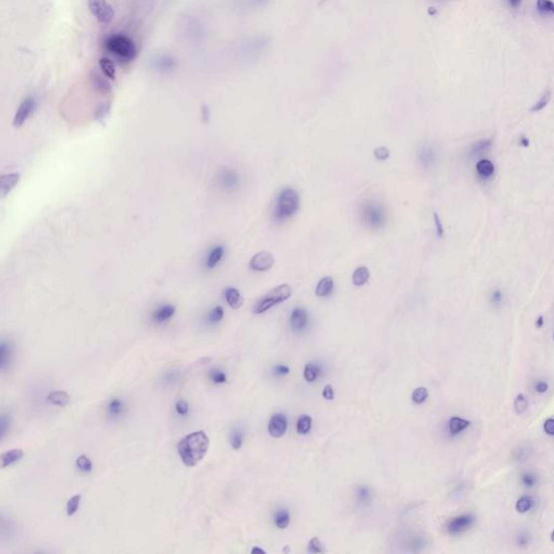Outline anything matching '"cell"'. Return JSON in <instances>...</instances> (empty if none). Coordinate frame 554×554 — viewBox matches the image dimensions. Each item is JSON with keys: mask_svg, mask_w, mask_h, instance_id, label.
<instances>
[{"mask_svg": "<svg viewBox=\"0 0 554 554\" xmlns=\"http://www.w3.org/2000/svg\"><path fill=\"white\" fill-rule=\"evenodd\" d=\"M475 168L478 177L484 180L492 178L495 173V165L494 162L490 161L489 159L478 160Z\"/></svg>", "mask_w": 554, "mask_h": 554, "instance_id": "cell-17", "label": "cell"}, {"mask_svg": "<svg viewBox=\"0 0 554 554\" xmlns=\"http://www.w3.org/2000/svg\"><path fill=\"white\" fill-rule=\"evenodd\" d=\"M274 263L275 259L272 254L269 251H260L251 258L249 266L255 272H267L273 268Z\"/></svg>", "mask_w": 554, "mask_h": 554, "instance_id": "cell-7", "label": "cell"}, {"mask_svg": "<svg viewBox=\"0 0 554 554\" xmlns=\"http://www.w3.org/2000/svg\"><path fill=\"white\" fill-rule=\"evenodd\" d=\"M427 13H429L430 15H435L437 13V10L435 8L431 7V8H429V10H427Z\"/></svg>", "mask_w": 554, "mask_h": 554, "instance_id": "cell-61", "label": "cell"}, {"mask_svg": "<svg viewBox=\"0 0 554 554\" xmlns=\"http://www.w3.org/2000/svg\"><path fill=\"white\" fill-rule=\"evenodd\" d=\"M230 442L233 449L239 450L244 443V433L241 429H234L230 435Z\"/></svg>", "mask_w": 554, "mask_h": 554, "instance_id": "cell-33", "label": "cell"}, {"mask_svg": "<svg viewBox=\"0 0 554 554\" xmlns=\"http://www.w3.org/2000/svg\"><path fill=\"white\" fill-rule=\"evenodd\" d=\"M290 373V368L285 365H276L274 367V374L276 376H285Z\"/></svg>", "mask_w": 554, "mask_h": 554, "instance_id": "cell-52", "label": "cell"}, {"mask_svg": "<svg viewBox=\"0 0 554 554\" xmlns=\"http://www.w3.org/2000/svg\"><path fill=\"white\" fill-rule=\"evenodd\" d=\"M508 1H509L510 5H511L512 8H518L519 5L521 4L522 0H508Z\"/></svg>", "mask_w": 554, "mask_h": 554, "instance_id": "cell-58", "label": "cell"}, {"mask_svg": "<svg viewBox=\"0 0 554 554\" xmlns=\"http://www.w3.org/2000/svg\"><path fill=\"white\" fill-rule=\"evenodd\" d=\"M234 2L243 10H258L266 8L271 0H234Z\"/></svg>", "mask_w": 554, "mask_h": 554, "instance_id": "cell-23", "label": "cell"}, {"mask_svg": "<svg viewBox=\"0 0 554 554\" xmlns=\"http://www.w3.org/2000/svg\"><path fill=\"white\" fill-rule=\"evenodd\" d=\"M69 395L63 391H53L47 396V402L54 406L66 407L69 404Z\"/></svg>", "mask_w": 554, "mask_h": 554, "instance_id": "cell-24", "label": "cell"}, {"mask_svg": "<svg viewBox=\"0 0 554 554\" xmlns=\"http://www.w3.org/2000/svg\"><path fill=\"white\" fill-rule=\"evenodd\" d=\"M274 523L279 530H285L290 523V513L286 509H280L274 515Z\"/></svg>", "mask_w": 554, "mask_h": 554, "instance_id": "cell-29", "label": "cell"}, {"mask_svg": "<svg viewBox=\"0 0 554 554\" xmlns=\"http://www.w3.org/2000/svg\"><path fill=\"white\" fill-rule=\"evenodd\" d=\"M225 300L228 302V304L236 310L244 304V298L242 297L241 292H239L236 288L230 287L225 290Z\"/></svg>", "mask_w": 554, "mask_h": 554, "instance_id": "cell-20", "label": "cell"}, {"mask_svg": "<svg viewBox=\"0 0 554 554\" xmlns=\"http://www.w3.org/2000/svg\"><path fill=\"white\" fill-rule=\"evenodd\" d=\"M251 553H253V554H255V553L266 554V553H267V551H266V550H263V549H261V548H259V547H255V548H254V549H253V550H251Z\"/></svg>", "mask_w": 554, "mask_h": 554, "instance_id": "cell-59", "label": "cell"}, {"mask_svg": "<svg viewBox=\"0 0 554 554\" xmlns=\"http://www.w3.org/2000/svg\"><path fill=\"white\" fill-rule=\"evenodd\" d=\"M287 426H288V421L286 416L284 414L277 413L271 417L269 421L268 430L271 436L274 438H279L286 433Z\"/></svg>", "mask_w": 554, "mask_h": 554, "instance_id": "cell-10", "label": "cell"}, {"mask_svg": "<svg viewBox=\"0 0 554 554\" xmlns=\"http://www.w3.org/2000/svg\"><path fill=\"white\" fill-rule=\"evenodd\" d=\"M492 145H493L492 138H484V140H481L473 144V146L471 148V154L472 155L482 154L483 152H485V150L489 149Z\"/></svg>", "mask_w": 554, "mask_h": 554, "instance_id": "cell-35", "label": "cell"}, {"mask_svg": "<svg viewBox=\"0 0 554 554\" xmlns=\"http://www.w3.org/2000/svg\"><path fill=\"white\" fill-rule=\"evenodd\" d=\"M292 294V288L288 284H282L273 288L272 290H270L267 294H264L263 297L257 302V304L254 307L255 314H262L264 312L269 311L270 308L273 306L281 303L289 298Z\"/></svg>", "mask_w": 554, "mask_h": 554, "instance_id": "cell-5", "label": "cell"}, {"mask_svg": "<svg viewBox=\"0 0 554 554\" xmlns=\"http://www.w3.org/2000/svg\"><path fill=\"white\" fill-rule=\"evenodd\" d=\"M174 314H175V307L173 305L166 304L157 308L153 317L156 323L162 324L171 318Z\"/></svg>", "mask_w": 554, "mask_h": 554, "instance_id": "cell-21", "label": "cell"}, {"mask_svg": "<svg viewBox=\"0 0 554 554\" xmlns=\"http://www.w3.org/2000/svg\"><path fill=\"white\" fill-rule=\"evenodd\" d=\"M492 299H493V301L495 302V303H500V302L502 301V292H501L500 290H498V289H497V290H495V291L493 292V294H492Z\"/></svg>", "mask_w": 554, "mask_h": 554, "instance_id": "cell-56", "label": "cell"}, {"mask_svg": "<svg viewBox=\"0 0 554 554\" xmlns=\"http://www.w3.org/2000/svg\"><path fill=\"white\" fill-rule=\"evenodd\" d=\"M91 80H92L93 87L96 88V90L98 92L106 94L112 91V85L109 81L108 77H106L103 73L102 74L93 73L91 75Z\"/></svg>", "mask_w": 554, "mask_h": 554, "instance_id": "cell-16", "label": "cell"}, {"mask_svg": "<svg viewBox=\"0 0 554 554\" xmlns=\"http://www.w3.org/2000/svg\"><path fill=\"white\" fill-rule=\"evenodd\" d=\"M369 277H370L369 270L366 267H360L353 272V275H352V282H353V285L357 287L364 286L365 284H367V281L369 280Z\"/></svg>", "mask_w": 554, "mask_h": 554, "instance_id": "cell-26", "label": "cell"}, {"mask_svg": "<svg viewBox=\"0 0 554 554\" xmlns=\"http://www.w3.org/2000/svg\"><path fill=\"white\" fill-rule=\"evenodd\" d=\"M418 159H419V162L421 163V166H422L423 168H425V169L431 168L436 161L435 150H434L429 145L421 146L420 149H419V152H418Z\"/></svg>", "mask_w": 554, "mask_h": 554, "instance_id": "cell-15", "label": "cell"}, {"mask_svg": "<svg viewBox=\"0 0 554 554\" xmlns=\"http://www.w3.org/2000/svg\"><path fill=\"white\" fill-rule=\"evenodd\" d=\"M320 373H322V368L318 364L315 363H308L305 365L303 370V377L307 382H314L317 380Z\"/></svg>", "mask_w": 554, "mask_h": 554, "instance_id": "cell-28", "label": "cell"}, {"mask_svg": "<svg viewBox=\"0 0 554 554\" xmlns=\"http://www.w3.org/2000/svg\"><path fill=\"white\" fill-rule=\"evenodd\" d=\"M355 495H356L357 501L360 502L361 505H368V503L371 501V494L369 488L366 486H363V485L360 487H357Z\"/></svg>", "mask_w": 554, "mask_h": 554, "instance_id": "cell-36", "label": "cell"}, {"mask_svg": "<svg viewBox=\"0 0 554 554\" xmlns=\"http://www.w3.org/2000/svg\"><path fill=\"white\" fill-rule=\"evenodd\" d=\"M323 396L324 399L327 401H332L335 399V392H333V388L330 385H327L325 386L324 390H323Z\"/></svg>", "mask_w": 554, "mask_h": 554, "instance_id": "cell-53", "label": "cell"}, {"mask_svg": "<svg viewBox=\"0 0 554 554\" xmlns=\"http://www.w3.org/2000/svg\"><path fill=\"white\" fill-rule=\"evenodd\" d=\"M474 523V516L471 514H462L456 516V518L451 519L448 524H447V531L451 535H458L461 534L465 531H468L469 528Z\"/></svg>", "mask_w": 554, "mask_h": 554, "instance_id": "cell-11", "label": "cell"}, {"mask_svg": "<svg viewBox=\"0 0 554 554\" xmlns=\"http://www.w3.org/2000/svg\"><path fill=\"white\" fill-rule=\"evenodd\" d=\"M427 396H429V392H427V389L424 388V387H420V388L416 389L415 391L413 392L412 400H413V402L415 403V404L420 405V404H422V403H424V402L426 401Z\"/></svg>", "mask_w": 554, "mask_h": 554, "instance_id": "cell-37", "label": "cell"}, {"mask_svg": "<svg viewBox=\"0 0 554 554\" xmlns=\"http://www.w3.org/2000/svg\"><path fill=\"white\" fill-rule=\"evenodd\" d=\"M532 506H533V501H532L530 497L523 496V497H521V498L518 501H516L515 509L519 513H526L527 511H530Z\"/></svg>", "mask_w": 554, "mask_h": 554, "instance_id": "cell-41", "label": "cell"}, {"mask_svg": "<svg viewBox=\"0 0 554 554\" xmlns=\"http://www.w3.org/2000/svg\"><path fill=\"white\" fill-rule=\"evenodd\" d=\"M175 413H177L181 417H184L188 413H190V406H188V403L185 400H179L177 403H175Z\"/></svg>", "mask_w": 554, "mask_h": 554, "instance_id": "cell-47", "label": "cell"}, {"mask_svg": "<svg viewBox=\"0 0 554 554\" xmlns=\"http://www.w3.org/2000/svg\"><path fill=\"white\" fill-rule=\"evenodd\" d=\"M469 425H470V421L459 417H451L448 423L449 432L451 435H457V434L467 429Z\"/></svg>", "mask_w": 554, "mask_h": 554, "instance_id": "cell-27", "label": "cell"}, {"mask_svg": "<svg viewBox=\"0 0 554 554\" xmlns=\"http://www.w3.org/2000/svg\"><path fill=\"white\" fill-rule=\"evenodd\" d=\"M550 538H551V540H552V541H554V531H553V532L551 533V535H550Z\"/></svg>", "mask_w": 554, "mask_h": 554, "instance_id": "cell-62", "label": "cell"}, {"mask_svg": "<svg viewBox=\"0 0 554 554\" xmlns=\"http://www.w3.org/2000/svg\"><path fill=\"white\" fill-rule=\"evenodd\" d=\"M521 480H522V483H523L526 487H533L534 485L536 484L537 478L532 473H524V474H522Z\"/></svg>", "mask_w": 554, "mask_h": 554, "instance_id": "cell-50", "label": "cell"}, {"mask_svg": "<svg viewBox=\"0 0 554 554\" xmlns=\"http://www.w3.org/2000/svg\"><path fill=\"white\" fill-rule=\"evenodd\" d=\"M520 142H521V144H522V145H523L524 147H527L528 145H530V140H528V138H525V137H522Z\"/></svg>", "mask_w": 554, "mask_h": 554, "instance_id": "cell-60", "label": "cell"}, {"mask_svg": "<svg viewBox=\"0 0 554 554\" xmlns=\"http://www.w3.org/2000/svg\"><path fill=\"white\" fill-rule=\"evenodd\" d=\"M76 467L78 468V470L84 472V473H89V472L92 471L93 464L90 459L87 456L81 455L76 459Z\"/></svg>", "mask_w": 554, "mask_h": 554, "instance_id": "cell-40", "label": "cell"}, {"mask_svg": "<svg viewBox=\"0 0 554 554\" xmlns=\"http://www.w3.org/2000/svg\"><path fill=\"white\" fill-rule=\"evenodd\" d=\"M374 155L378 160H387L390 157V150L386 146H379L375 149Z\"/></svg>", "mask_w": 554, "mask_h": 554, "instance_id": "cell-48", "label": "cell"}, {"mask_svg": "<svg viewBox=\"0 0 554 554\" xmlns=\"http://www.w3.org/2000/svg\"><path fill=\"white\" fill-rule=\"evenodd\" d=\"M106 414H108V417L113 420H117L119 418H122L126 414L125 401L118 398L112 399L109 402L108 406H106Z\"/></svg>", "mask_w": 554, "mask_h": 554, "instance_id": "cell-13", "label": "cell"}, {"mask_svg": "<svg viewBox=\"0 0 554 554\" xmlns=\"http://www.w3.org/2000/svg\"><path fill=\"white\" fill-rule=\"evenodd\" d=\"M223 316H224L223 308L222 306L218 305L209 313V315H208V322L210 324H217L219 322H221L223 319Z\"/></svg>", "mask_w": 554, "mask_h": 554, "instance_id": "cell-43", "label": "cell"}, {"mask_svg": "<svg viewBox=\"0 0 554 554\" xmlns=\"http://www.w3.org/2000/svg\"><path fill=\"white\" fill-rule=\"evenodd\" d=\"M537 11L541 15L554 14V2L551 0H537Z\"/></svg>", "mask_w": 554, "mask_h": 554, "instance_id": "cell-34", "label": "cell"}, {"mask_svg": "<svg viewBox=\"0 0 554 554\" xmlns=\"http://www.w3.org/2000/svg\"><path fill=\"white\" fill-rule=\"evenodd\" d=\"M528 407V401L524 394H518L514 400V411L516 414L522 415L526 412Z\"/></svg>", "mask_w": 554, "mask_h": 554, "instance_id": "cell-38", "label": "cell"}, {"mask_svg": "<svg viewBox=\"0 0 554 554\" xmlns=\"http://www.w3.org/2000/svg\"><path fill=\"white\" fill-rule=\"evenodd\" d=\"M224 255V248L222 246H217L213 248L209 256H208V259L206 262V266L207 268L209 269H213L215 267H217V264L221 261V259L223 258Z\"/></svg>", "mask_w": 554, "mask_h": 554, "instance_id": "cell-30", "label": "cell"}, {"mask_svg": "<svg viewBox=\"0 0 554 554\" xmlns=\"http://www.w3.org/2000/svg\"><path fill=\"white\" fill-rule=\"evenodd\" d=\"M99 66L100 69L102 71V73L105 75L106 77L110 78V79H115L116 78V67L114 62H113L110 58H106V56H102L99 60Z\"/></svg>", "mask_w": 554, "mask_h": 554, "instance_id": "cell-25", "label": "cell"}, {"mask_svg": "<svg viewBox=\"0 0 554 554\" xmlns=\"http://www.w3.org/2000/svg\"><path fill=\"white\" fill-rule=\"evenodd\" d=\"M544 324H545V318H544L543 315H540V316L537 318V320H536V326H537V328H541V327L544 326Z\"/></svg>", "mask_w": 554, "mask_h": 554, "instance_id": "cell-57", "label": "cell"}, {"mask_svg": "<svg viewBox=\"0 0 554 554\" xmlns=\"http://www.w3.org/2000/svg\"><path fill=\"white\" fill-rule=\"evenodd\" d=\"M177 60L174 56L168 53H162L156 55L154 60L152 61V67L156 72L161 74H169L172 73L175 68H177Z\"/></svg>", "mask_w": 554, "mask_h": 554, "instance_id": "cell-9", "label": "cell"}, {"mask_svg": "<svg viewBox=\"0 0 554 554\" xmlns=\"http://www.w3.org/2000/svg\"><path fill=\"white\" fill-rule=\"evenodd\" d=\"M8 425H9V419L7 418V415H2L1 416V424H0V426H1V438H3L4 435H5V433H7Z\"/></svg>", "mask_w": 554, "mask_h": 554, "instance_id": "cell-55", "label": "cell"}, {"mask_svg": "<svg viewBox=\"0 0 554 554\" xmlns=\"http://www.w3.org/2000/svg\"><path fill=\"white\" fill-rule=\"evenodd\" d=\"M360 217L362 223L368 229L379 230L386 224V209L376 200H367L361 206Z\"/></svg>", "mask_w": 554, "mask_h": 554, "instance_id": "cell-4", "label": "cell"}, {"mask_svg": "<svg viewBox=\"0 0 554 554\" xmlns=\"http://www.w3.org/2000/svg\"><path fill=\"white\" fill-rule=\"evenodd\" d=\"M110 112H111V104L110 103H103L102 105H100L98 111L96 112L97 121L103 123L104 119L108 118V116L110 115Z\"/></svg>", "mask_w": 554, "mask_h": 554, "instance_id": "cell-45", "label": "cell"}, {"mask_svg": "<svg viewBox=\"0 0 554 554\" xmlns=\"http://www.w3.org/2000/svg\"><path fill=\"white\" fill-rule=\"evenodd\" d=\"M210 380L215 383V385H223L228 381V377L223 370L220 369H212L209 374Z\"/></svg>", "mask_w": 554, "mask_h": 554, "instance_id": "cell-42", "label": "cell"}, {"mask_svg": "<svg viewBox=\"0 0 554 554\" xmlns=\"http://www.w3.org/2000/svg\"><path fill=\"white\" fill-rule=\"evenodd\" d=\"M544 430L549 435H554V419H547L544 423Z\"/></svg>", "mask_w": 554, "mask_h": 554, "instance_id": "cell-51", "label": "cell"}, {"mask_svg": "<svg viewBox=\"0 0 554 554\" xmlns=\"http://www.w3.org/2000/svg\"><path fill=\"white\" fill-rule=\"evenodd\" d=\"M91 14L102 25L110 24L115 17V10L108 0H88Z\"/></svg>", "mask_w": 554, "mask_h": 554, "instance_id": "cell-6", "label": "cell"}, {"mask_svg": "<svg viewBox=\"0 0 554 554\" xmlns=\"http://www.w3.org/2000/svg\"><path fill=\"white\" fill-rule=\"evenodd\" d=\"M433 219H434V224H435V229H436V235L438 237L442 238L444 236V226L442 221H440L439 216L437 215V212H434L433 213Z\"/></svg>", "mask_w": 554, "mask_h": 554, "instance_id": "cell-49", "label": "cell"}, {"mask_svg": "<svg viewBox=\"0 0 554 554\" xmlns=\"http://www.w3.org/2000/svg\"><path fill=\"white\" fill-rule=\"evenodd\" d=\"M18 181H20V174L18 173H7L2 175L0 179V194H1L2 198L13 190Z\"/></svg>", "mask_w": 554, "mask_h": 554, "instance_id": "cell-14", "label": "cell"}, {"mask_svg": "<svg viewBox=\"0 0 554 554\" xmlns=\"http://www.w3.org/2000/svg\"><path fill=\"white\" fill-rule=\"evenodd\" d=\"M300 208V195L293 188L287 187L282 190L276 199L274 207V220L285 221L293 217Z\"/></svg>", "mask_w": 554, "mask_h": 554, "instance_id": "cell-3", "label": "cell"}, {"mask_svg": "<svg viewBox=\"0 0 554 554\" xmlns=\"http://www.w3.org/2000/svg\"><path fill=\"white\" fill-rule=\"evenodd\" d=\"M105 49L124 62H132L138 55V48L130 37L124 34H114L105 39Z\"/></svg>", "mask_w": 554, "mask_h": 554, "instance_id": "cell-2", "label": "cell"}, {"mask_svg": "<svg viewBox=\"0 0 554 554\" xmlns=\"http://www.w3.org/2000/svg\"><path fill=\"white\" fill-rule=\"evenodd\" d=\"M308 322V314L303 307H295L290 315V326L293 331H302Z\"/></svg>", "mask_w": 554, "mask_h": 554, "instance_id": "cell-12", "label": "cell"}, {"mask_svg": "<svg viewBox=\"0 0 554 554\" xmlns=\"http://www.w3.org/2000/svg\"><path fill=\"white\" fill-rule=\"evenodd\" d=\"M312 427V418L310 416L303 415L297 421V431L301 435H305L311 431Z\"/></svg>", "mask_w": 554, "mask_h": 554, "instance_id": "cell-31", "label": "cell"}, {"mask_svg": "<svg viewBox=\"0 0 554 554\" xmlns=\"http://www.w3.org/2000/svg\"><path fill=\"white\" fill-rule=\"evenodd\" d=\"M548 389H549V385L546 381H538L536 385H535V390L538 393H546L548 391Z\"/></svg>", "mask_w": 554, "mask_h": 554, "instance_id": "cell-54", "label": "cell"}, {"mask_svg": "<svg viewBox=\"0 0 554 554\" xmlns=\"http://www.w3.org/2000/svg\"><path fill=\"white\" fill-rule=\"evenodd\" d=\"M333 290V279L330 276H326L318 281L315 289V294L319 298L328 297Z\"/></svg>", "mask_w": 554, "mask_h": 554, "instance_id": "cell-22", "label": "cell"}, {"mask_svg": "<svg viewBox=\"0 0 554 554\" xmlns=\"http://www.w3.org/2000/svg\"><path fill=\"white\" fill-rule=\"evenodd\" d=\"M308 552H311V553H323V552H325L323 545H322V543H320V540L317 537H313L310 541H308Z\"/></svg>", "mask_w": 554, "mask_h": 554, "instance_id": "cell-46", "label": "cell"}, {"mask_svg": "<svg viewBox=\"0 0 554 554\" xmlns=\"http://www.w3.org/2000/svg\"><path fill=\"white\" fill-rule=\"evenodd\" d=\"M36 108V100L33 97L25 98L22 103L18 106L13 118V126L15 128H20L23 124L27 121V118L31 115Z\"/></svg>", "mask_w": 554, "mask_h": 554, "instance_id": "cell-8", "label": "cell"}, {"mask_svg": "<svg viewBox=\"0 0 554 554\" xmlns=\"http://www.w3.org/2000/svg\"><path fill=\"white\" fill-rule=\"evenodd\" d=\"M24 456V452L20 448H14L9 451H5L1 455V468H8L10 465L20 461Z\"/></svg>", "mask_w": 554, "mask_h": 554, "instance_id": "cell-19", "label": "cell"}, {"mask_svg": "<svg viewBox=\"0 0 554 554\" xmlns=\"http://www.w3.org/2000/svg\"><path fill=\"white\" fill-rule=\"evenodd\" d=\"M220 183L226 190H233L239 184V175L234 170H225L220 177Z\"/></svg>", "mask_w": 554, "mask_h": 554, "instance_id": "cell-18", "label": "cell"}, {"mask_svg": "<svg viewBox=\"0 0 554 554\" xmlns=\"http://www.w3.org/2000/svg\"><path fill=\"white\" fill-rule=\"evenodd\" d=\"M0 349H1V353H0V367H1V370H4L10 362L11 346L9 343L2 341L1 345H0Z\"/></svg>", "mask_w": 554, "mask_h": 554, "instance_id": "cell-32", "label": "cell"}, {"mask_svg": "<svg viewBox=\"0 0 554 554\" xmlns=\"http://www.w3.org/2000/svg\"><path fill=\"white\" fill-rule=\"evenodd\" d=\"M550 99H551V92H550V91H547V92L544 94V96L540 98V100L538 101V102L533 106L531 111L534 112V113H535V112H540V111H543V110L546 108V106L548 105V103L550 102Z\"/></svg>", "mask_w": 554, "mask_h": 554, "instance_id": "cell-44", "label": "cell"}, {"mask_svg": "<svg viewBox=\"0 0 554 554\" xmlns=\"http://www.w3.org/2000/svg\"><path fill=\"white\" fill-rule=\"evenodd\" d=\"M209 437L204 431L193 432L178 443V454L186 467L193 468L203 460L209 449Z\"/></svg>", "mask_w": 554, "mask_h": 554, "instance_id": "cell-1", "label": "cell"}, {"mask_svg": "<svg viewBox=\"0 0 554 554\" xmlns=\"http://www.w3.org/2000/svg\"><path fill=\"white\" fill-rule=\"evenodd\" d=\"M81 495H75L66 503V514L68 516H73L75 513L78 511V508L80 505Z\"/></svg>", "mask_w": 554, "mask_h": 554, "instance_id": "cell-39", "label": "cell"}]
</instances>
